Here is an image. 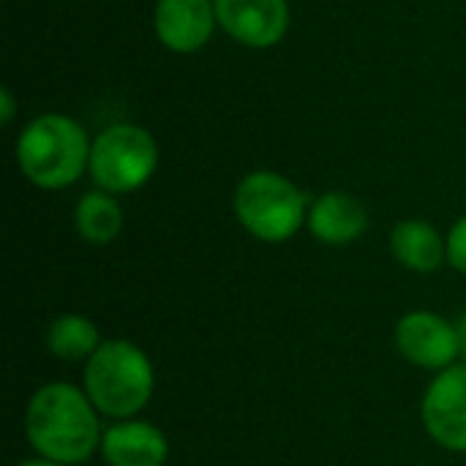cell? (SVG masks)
Returning a JSON list of instances; mask_svg holds the SVG:
<instances>
[{"mask_svg":"<svg viewBox=\"0 0 466 466\" xmlns=\"http://www.w3.org/2000/svg\"><path fill=\"white\" fill-rule=\"evenodd\" d=\"M98 415L85 388L49 382L25 407V437L41 459L63 466L85 464L101 448L104 431Z\"/></svg>","mask_w":466,"mask_h":466,"instance_id":"6da1fadb","label":"cell"},{"mask_svg":"<svg viewBox=\"0 0 466 466\" xmlns=\"http://www.w3.org/2000/svg\"><path fill=\"white\" fill-rule=\"evenodd\" d=\"M90 147L87 131L74 117L46 112L22 128L16 139V164L33 186L60 191L87 172Z\"/></svg>","mask_w":466,"mask_h":466,"instance_id":"7a4b0ae2","label":"cell"},{"mask_svg":"<svg viewBox=\"0 0 466 466\" xmlns=\"http://www.w3.org/2000/svg\"><path fill=\"white\" fill-rule=\"evenodd\" d=\"M82 388L93 407L112 420L137 418L156 390L150 358L126 339H112L85 363Z\"/></svg>","mask_w":466,"mask_h":466,"instance_id":"3957f363","label":"cell"},{"mask_svg":"<svg viewBox=\"0 0 466 466\" xmlns=\"http://www.w3.org/2000/svg\"><path fill=\"white\" fill-rule=\"evenodd\" d=\"M240 227L262 243H284L309 221L306 194L284 175L270 169L248 172L232 197Z\"/></svg>","mask_w":466,"mask_h":466,"instance_id":"277c9868","label":"cell"},{"mask_svg":"<svg viewBox=\"0 0 466 466\" xmlns=\"http://www.w3.org/2000/svg\"><path fill=\"white\" fill-rule=\"evenodd\" d=\"M156 167L158 145L142 126L115 123L93 139L87 172L101 191L131 194L153 177Z\"/></svg>","mask_w":466,"mask_h":466,"instance_id":"5b68a950","label":"cell"},{"mask_svg":"<svg viewBox=\"0 0 466 466\" xmlns=\"http://www.w3.org/2000/svg\"><path fill=\"white\" fill-rule=\"evenodd\" d=\"M393 341L401 358L426 371H445L459 363V333L456 322L437 311H407L396 322Z\"/></svg>","mask_w":466,"mask_h":466,"instance_id":"8992f818","label":"cell"},{"mask_svg":"<svg viewBox=\"0 0 466 466\" xmlns=\"http://www.w3.org/2000/svg\"><path fill=\"white\" fill-rule=\"evenodd\" d=\"M426 434L451 453H466V363L440 371L423 393Z\"/></svg>","mask_w":466,"mask_h":466,"instance_id":"52a82bcc","label":"cell"},{"mask_svg":"<svg viewBox=\"0 0 466 466\" xmlns=\"http://www.w3.org/2000/svg\"><path fill=\"white\" fill-rule=\"evenodd\" d=\"M218 27L243 46H276L289 30L287 0H213Z\"/></svg>","mask_w":466,"mask_h":466,"instance_id":"ba28073f","label":"cell"},{"mask_svg":"<svg viewBox=\"0 0 466 466\" xmlns=\"http://www.w3.org/2000/svg\"><path fill=\"white\" fill-rule=\"evenodd\" d=\"M213 0H158L153 11V27L158 41L177 55L202 49L216 30Z\"/></svg>","mask_w":466,"mask_h":466,"instance_id":"9c48e42d","label":"cell"},{"mask_svg":"<svg viewBox=\"0 0 466 466\" xmlns=\"http://www.w3.org/2000/svg\"><path fill=\"white\" fill-rule=\"evenodd\" d=\"M98 451L109 466H164L169 459V442L164 431L137 418L109 426Z\"/></svg>","mask_w":466,"mask_h":466,"instance_id":"30bf717a","label":"cell"},{"mask_svg":"<svg viewBox=\"0 0 466 466\" xmlns=\"http://www.w3.org/2000/svg\"><path fill=\"white\" fill-rule=\"evenodd\" d=\"M306 227L325 246H347L366 232L369 210L347 191H328L311 202Z\"/></svg>","mask_w":466,"mask_h":466,"instance_id":"8fae6325","label":"cell"},{"mask_svg":"<svg viewBox=\"0 0 466 466\" xmlns=\"http://www.w3.org/2000/svg\"><path fill=\"white\" fill-rule=\"evenodd\" d=\"M390 254L412 273H437L448 262V238L423 218H404L390 232Z\"/></svg>","mask_w":466,"mask_h":466,"instance_id":"7c38bea8","label":"cell"},{"mask_svg":"<svg viewBox=\"0 0 466 466\" xmlns=\"http://www.w3.org/2000/svg\"><path fill=\"white\" fill-rule=\"evenodd\" d=\"M76 235L90 246H109L123 232V208L109 191H87L74 210Z\"/></svg>","mask_w":466,"mask_h":466,"instance_id":"4fadbf2b","label":"cell"},{"mask_svg":"<svg viewBox=\"0 0 466 466\" xmlns=\"http://www.w3.org/2000/svg\"><path fill=\"white\" fill-rule=\"evenodd\" d=\"M101 344L96 322L82 314H60L46 328V350L63 363H87Z\"/></svg>","mask_w":466,"mask_h":466,"instance_id":"5bb4252c","label":"cell"},{"mask_svg":"<svg viewBox=\"0 0 466 466\" xmlns=\"http://www.w3.org/2000/svg\"><path fill=\"white\" fill-rule=\"evenodd\" d=\"M448 262L466 276V216H461L448 232Z\"/></svg>","mask_w":466,"mask_h":466,"instance_id":"9a60e30c","label":"cell"},{"mask_svg":"<svg viewBox=\"0 0 466 466\" xmlns=\"http://www.w3.org/2000/svg\"><path fill=\"white\" fill-rule=\"evenodd\" d=\"M0 117H3V123H11V117H14V98H11L8 87L0 90Z\"/></svg>","mask_w":466,"mask_h":466,"instance_id":"2e32d148","label":"cell"},{"mask_svg":"<svg viewBox=\"0 0 466 466\" xmlns=\"http://www.w3.org/2000/svg\"><path fill=\"white\" fill-rule=\"evenodd\" d=\"M456 333H459V360L466 363V311L456 319Z\"/></svg>","mask_w":466,"mask_h":466,"instance_id":"e0dca14e","label":"cell"},{"mask_svg":"<svg viewBox=\"0 0 466 466\" xmlns=\"http://www.w3.org/2000/svg\"><path fill=\"white\" fill-rule=\"evenodd\" d=\"M16 466H63V464H57V461H49V459H41V456H35V459L19 461Z\"/></svg>","mask_w":466,"mask_h":466,"instance_id":"ac0fdd59","label":"cell"}]
</instances>
